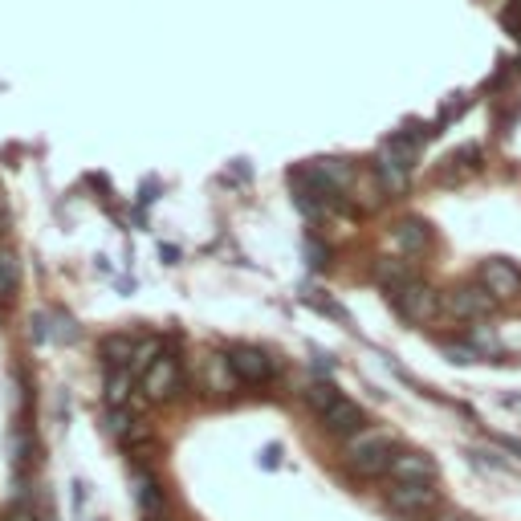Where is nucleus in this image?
Wrapping results in <instances>:
<instances>
[{
    "mask_svg": "<svg viewBox=\"0 0 521 521\" xmlns=\"http://www.w3.org/2000/svg\"><path fill=\"white\" fill-rule=\"evenodd\" d=\"M436 521H477V517H465V513H456V509H444V513H436Z\"/></svg>",
    "mask_w": 521,
    "mask_h": 521,
    "instance_id": "16",
    "label": "nucleus"
},
{
    "mask_svg": "<svg viewBox=\"0 0 521 521\" xmlns=\"http://www.w3.org/2000/svg\"><path fill=\"white\" fill-rule=\"evenodd\" d=\"M391 477L399 485H432L436 481V460L428 452H395L391 460Z\"/></svg>",
    "mask_w": 521,
    "mask_h": 521,
    "instance_id": "7",
    "label": "nucleus"
},
{
    "mask_svg": "<svg viewBox=\"0 0 521 521\" xmlns=\"http://www.w3.org/2000/svg\"><path fill=\"white\" fill-rule=\"evenodd\" d=\"M391 460H395V444H391L387 432L362 428V432L346 436V468L359 473V477H379V473H391Z\"/></svg>",
    "mask_w": 521,
    "mask_h": 521,
    "instance_id": "1",
    "label": "nucleus"
},
{
    "mask_svg": "<svg viewBox=\"0 0 521 521\" xmlns=\"http://www.w3.org/2000/svg\"><path fill=\"white\" fill-rule=\"evenodd\" d=\"M301 395H306V404H309V412L314 415H322V412H330V407L338 404V399H343V391L334 387V383H326V379H318V383H309L306 391H301Z\"/></svg>",
    "mask_w": 521,
    "mask_h": 521,
    "instance_id": "13",
    "label": "nucleus"
},
{
    "mask_svg": "<svg viewBox=\"0 0 521 521\" xmlns=\"http://www.w3.org/2000/svg\"><path fill=\"white\" fill-rule=\"evenodd\" d=\"M387 505L395 513H407V517H415V513H432L436 505H440V497H436L432 485H391L387 489Z\"/></svg>",
    "mask_w": 521,
    "mask_h": 521,
    "instance_id": "6",
    "label": "nucleus"
},
{
    "mask_svg": "<svg viewBox=\"0 0 521 521\" xmlns=\"http://www.w3.org/2000/svg\"><path fill=\"white\" fill-rule=\"evenodd\" d=\"M131 485H135V501H139V509H143V513H160V509H163V489H160V481L151 477V473L135 468Z\"/></svg>",
    "mask_w": 521,
    "mask_h": 521,
    "instance_id": "11",
    "label": "nucleus"
},
{
    "mask_svg": "<svg viewBox=\"0 0 521 521\" xmlns=\"http://www.w3.org/2000/svg\"><path fill=\"white\" fill-rule=\"evenodd\" d=\"M481 285H485L497 301H509L521 293V269L513 265V261H505V256H489L485 265H481Z\"/></svg>",
    "mask_w": 521,
    "mask_h": 521,
    "instance_id": "4",
    "label": "nucleus"
},
{
    "mask_svg": "<svg viewBox=\"0 0 521 521\" xmlns=\"http://www.w3.org/2000/svg\"><path fill=\"white\" fill-rule=\"evenodd\" d=\"M391 301H395V309L404 314V318H412V322L432 318L436 306H440V298H436L428 285H420V282H407V285H399V290H391Z\"/></svg>",
    "mask_w": 521,
    "mask_h": 521,
    "instance_id": "5",
    "label": "nucleus"
},
{
    "mask_svg": "<svg viewBox=\"0 0 521 521\" xmlns=\"http://www.w3.org/2000/svg\"><path fill=\"white\" fill-rule=\"evenodd\" d=\"M229 362H232V371H237V379L248 383V387H265V383H274V375H277V362L269 359V351L248 346V343L232 346Z\"/></svg>",
    "mask_w": 521,
    "mask_h": 521,
    "instance_id": "2",
    "label": "nucleus"
},
{
    "mask_svg": "<svg viewBox=\"0 0 521 521\" xmlns=\"http://www.w3.org/2000/svg\"><path fill=\"white\" fill-rule=\"evenodd\" d=\"M54 338H57V343H74V338H78V326H74V322L70 318H62V314H57V318H54Z\"/></svg>",
    "mask_w": 521,
    "mask_h": 521,
    "instance_id": "15",
    "label": "nucleus"
},
{
    "mask_svg": "<svg viewBox=\"0 0 521 521\" xmlns=\"http://www.w3.org/2000/svg\"><path fill=\"white\" fill-rule=\"evenodd\" d=\"M395 245L404 248L407 256L424 253V248L432 245V229H428L424 221H399V224H395Z\"/></svg>",
    "mask_w": 521,
    "mask_h": 521,
    "instance_id": "10",
    "label": "nucleus"
},
{
    "mask_svg": "<svg viewBox=\"0 0 521 521\" xmlns=\"http://www.w3.org/2000/svg\"><path fill=\"white\" fill-rule=\"evenodd\" d=\"M444 306L456 314V318H485V314H493L497 298L489 290H473V285H460V290H452L448 298H444Z\"/></svg>",
    "mask_w": 521,
    "mask_h": 521,
    "instance_id": "8",
    "label": "nucleus"
},
{
    "mask_svg": "<svg viewBox=\"0 0 521 521\" xmlns=\"http://www.w3.org/2000/svg\"><path fill=\"white\" fill-rule=\"evenodd\" d=\"M17 285H21V261L13 248L0 245V301H9L17 293Z\"/></svg>",
    "mask_w": 521,
    "mask_h": 521,
    "instance_id": "12",
    "label": "nucleus"
},
{
    "mask_svg": "<svg viewBox=\"0 0 521 521\" xmlns=\"http://www.w3.org/2000/svg\"><path fill=\"white\" fill-rule=\"evenodd\" d=\"M126 395H131V371H110V383H107L110 407H123Z\"/></svg>",
    "mask_w": 521,
    "mask_h": 521,
    "instance_id": "14",
    "label": "nucleus"
},
{
    "mask_svg": "<svg viewBox=\"0 0 521 521\" xmlns=\"http://www.w3.org/2000/svg\"><path fill=\"white\" fill-rule=\"evenodd\" d=\"M318 420H322V428H326V432H334V436H354V432H362V428H367L362 407L354 404V399H346V395L338 399L330 412H322Z\"/></svg>",
    "mask_w": 521,
    "mask_h": 521,
    "instance_id": "9",
    "label": "nucleus"
},
{
    "mask_svg": "<svg viewBox=\"0 0 521 521\" xmlns=\"http://www.w3.org/2000/svg\"><path fill=\"white\" fill-rule=\"evenodd\" d=\"M176 391H179V362L171 359V354H160V359L143 371V395H147L151 404H163V399H171Z\"/></svg>",
    "mask_w": 521,
    "mask_h": 521,
    "instance_id": "3",
    "label": "nucleus"
}]
</instances>
